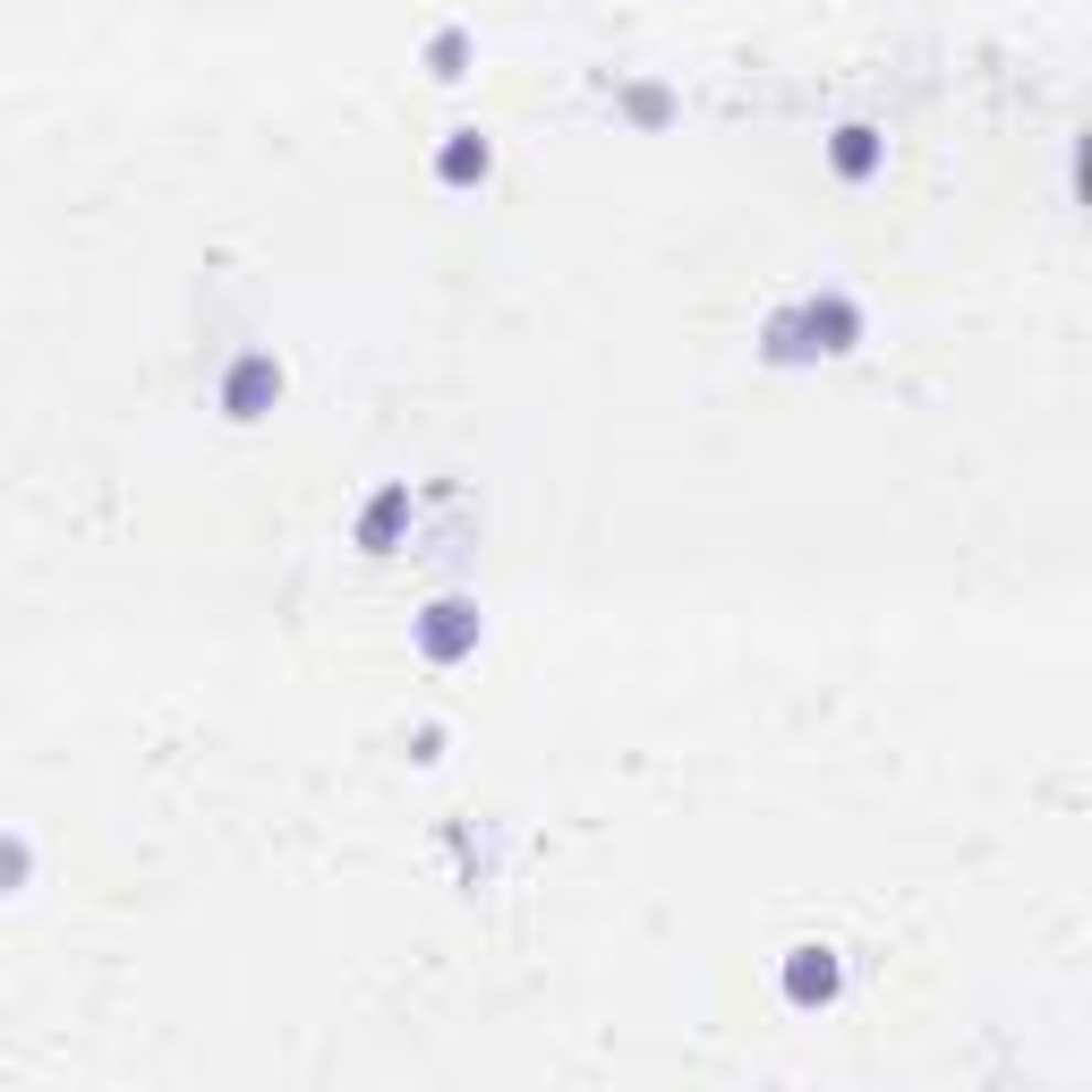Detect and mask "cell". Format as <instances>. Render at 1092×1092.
Wrapping results in <instances>:
<instances>
[{
	"mask_svg": "<svg viewBox=\"0 0 1092 1092\" xmlns=\"http://www.w3.org/2000/svg\"><path fill=\"white\" fill-rule=\"evenodd\" d=\"M836 991V964L820 948H794V998H828Z\"/></svg>",
	"mask_w": 1092,
	"mask_h": 1092,
	"instance_id": "obj_1",
	"label": "cell"
},
{
	"mask_svg": "<svg viewBox=\"0 0 1092 1092\" xmlns=\"http://www.w3.org/2000/svg\"><path fill=\"white\" fill-rule=\"evenodd\" d=\"M445 171H452V180H470V171H486V146H470V137H461V146L445 154Z\"/></svg>",
	"mask_w": 1092,
	"mask_h": 1092,
	"instance_id": "obj_2",
	"label": "cell"
}]
</instances>
